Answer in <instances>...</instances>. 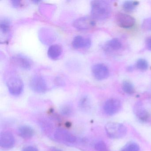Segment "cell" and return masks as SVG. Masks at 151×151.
Instances as JSON below:
<instances>
[{
  "mask_svg": "<svg viewBox=\"0 0 151 151\" xmlns=\"http://www.w3.org/2000/svg\"><path fill=\"white\" fill-rule=\"evenodd\" d=\"M111 11V6L107 1L98 0L91 3V17L95 20H106L110 16Z\"/></svg>",
  "mask_w": 151,
  "mask_h": 151,
  "instance_id": "obj_1",
  "label": "cell"
},
{
  "mask_svg": "<svg viewBox=\"0 0 151 151\" xmlns=\"http://www.w3.org/2000/svg\"><path fill=\"white\" fill-rule=\"evenodd\" d=\"M105 130L107 136L114 139L124 137L127 132V128L125 125L114 122L108 123L105 126Z\"/></svg>",
  "mask_w": 151,
  "mask_h": 151,
  "instance_id": "obj_2",
  "label": "cell"
},
{
  "mask_svg": "<svg viewBox=\"0 0 151 151\" xmlns=\"http://www.w3.org/2000/svg\"><path fill=\"white\" fill-rule=\"evenodd\" d=\"M29 85L30 89L37 93H45L48 90L47 84L45 78L38 75L34 76L31 78Z\"/></svg>",
  "mask_w": 151,
  "mask_h": 151,
  "instance_id": "obj_3",
  "label": "cell"
},
{
  "mask_svg": "<svg viewBox=\"0 0 151 151\" xmlns=\"http://www.w3.org/2000/svg\"><path fill=\"white\" fill-rule=\"evenodd\" d=\"M9 91L11 95L18 96L21 95L24 90V83L22 80L18 77L10 78L7 83Z\"/></svg>",
  "mask_w": 151,
  "mask_h": 151,
  "instance_id": "obj_4",
  "label": "cell"
},
{
  "mask_svg": "<svg viewBox=\"0 0 151 151\" xmlns=\"http://www.w3.org/2000/svg\"><path fill=\"white\" fill-rule=\"evenodd\" d=\"M95 21L92 17H84L75 20L73 25L75 28L79 30H88L95 27Z\"/></svg>",
  "mask_w": 151,
  "mask_h": 151,
  "instance_id": "obj_5",
  "label": "cell"
},
{
  "mask_svg": "<svg viewBox=\"0 0 151 151\" xmlns=\"http://www.w3.org/2000/svg\"><path fill=\"white\" fill-rule=\"evenodd\" d=\"M55 138L62 143L73 144L76 143L77 138L71 132L62 128H59L55 132Z\"/></svg>",
  "mask_w": 151,
  "mask_h": 151,
  "instance_id": "obj_6",
  "label": "cell"
},
{
  "mask_svg": "<svg viewBox=\"0 0 151 151\" xmlns=\"http://www.w3.org/2000/svg\"><path fill=\"white\" fill-rule=\"evenodd\" d=\"M116 22L117 25L122 28L129 29L135 24V19L131 16L124 13H119L115 17Z\"/></svg>",
  "mask_w": 151,
  "mask_h": 151,
  "instance_id": "obj_7",
  "label": "cell"
},
{
  "mask_svg": "<svg viewBox=\"0 0 151 151\" xmlns=\"http://www.w3.org/2000/svg\"><path fill=\"white\" fill-rule=\"evenodd\" d=\"M122 108L121 101L116 99H109L105 102L104 110L105 113L109 116L114 115L118 113Z\"/></svg>",
  "mask_w": 151,
  "mask_h": 151,
  "instance_id": "obj_8",
  "label": "cell"
},
{
  "mask_svg": "<svg viewBox=\"0 0 151 151\" xmlns=\"http://www.w3.org/2000/svg\"><path fill=\"white\" fill-rule=\"evenodd\" d=\"M93 77L98 80H103L108 77L109 70L108 68L103 63H97L92 68Z\"/></svg>",
  "mask_w": 151,
  "mask_h": 151,
  "instance_id": "obj_9",
  "label": "cell"
},
{
  "mask_svg": "<svg viewBox=\"0 0 151 151\" xmlns=\"http://www.w3.org/2000/svg\"><path fill=\"white\" fill-rule=\"evenodd\" d=\"M12 61L14 64L24 70L30 69L32 67L31 60L25 55L21 54L15 55L12 58Z\"/></svg>",
  "mask_w": 151,
  "mask_h": 151,
  "instance_id": "obj_10",
  "label": "cell"
},
{
  "mask_svg": "<svg viewBox=\"0 0 151 151\" xmlns=\"http://www.w3.org/2000/svg\"><path fill=\"white\" fill-rule=\"evenodd\" d=\"M15 139L14 135L9 132H1L0 135V146L4 149H10L14 147Z\"/></svg>",
  "mask_w": 151,
  "mask_h": 151,
  "instance_id": "obj_11",
  "label": "cell"
},
{
  "mask_svg": "<svg viewBox=\"0 0 151 151\" xmlns=\"http://www.w3.org/2000/svg\"><path fill=\"white\" fill-rule=\"evenodd\" d=\"M133 112L140 122H145L149 118V114L141 102H137L133 107Z\"/></svg>",
  "mask_w": 151,
  "mask_h": 151,
  "instance_id": "obj_12",
  "label": "cell"
},
{
  "mask_svg": "<svg viewBox=\"0 0 151 151\" xmlns=\"http://www.w3.org/2000/svg\"><path fill=\"white\" fill-rule=\"evenodd\" d=\"M72 45L75 49H87L91 45V40L89 38H85L81 36H77L73 40Z\"/></svg>",
  "mask_w": 151,
  "mask_h": 151,
  "instance_id": "obj_13",
  "label": "cell"
},
{
  "mask_svg": "<svg viewBox=\"0 0 151 151\" xmlns=\"http://www.w3.org/2000/svg\"><path fill=\"white\" fill-rule=\"evenodd\" d=\"M19 136L24 139H29L32 137L35 134L34 129L29 125H22L18 129Z\"/></svg>",
  "mask_w": 151,
  "mask_h": 151,
  "instance_id": "obj_14",
  "label": "cell"
},
{
  "mask_svg": "<svg viewBox=\"0 0 151 151\" xmlns=\"http://www.w3.org/2000/svg\"><path fill=\"white\" fill-rule=\"evenodd\" d=\"M63 49L60 46L58 45H51L47 51V55L49 58L52 60H56L61 55Z\"/></svg>",
  "mask_w": 151,
  "mask_h": 151,
  "instance_id": "obj_15",
  "label": "cell"
},
{
  "mask_svg": "<svg viewBox=\"0 0 151 151\" xmlns=\"http://www.w3.org/2000/svg\"><path fill=\"white\" fill-rule=\"evenodd\" d=\"M122 47V42L117 38L112 39L106 42L104 45V49L106 51H117Z\"/></svg>",
  "mask_w": 151,
  "mask_h": 151,
  "instance_id": "obj_16",
  "label": "cell"
},
{
  "mask_svg": "<svg viewBox=\"0 0 151 151\" xmlns=\"http://www.w3.org/2000/svg\"><path fill=\"white\" fill-rule=\"evenodd\" d=\"M122 88L123 91L127 94H132L135 92L134 86L132 83L127 80H125L123 82Z\"/></svg>",
  "mask_w": 151,
  "mask_h": 151,
  "instance_id": "obj_17",
  "label": "cell"
},
{
  "mask_svg": "<svg viewBox=\"0 0 151 151\" xmlns=\"http://www.w3.org/2000/svg\"><path fill=\"white\" fill-rule=\"evenodd\" d=\"M78 106L81 110L87 111L90 106V100L87 96H84L81 98L78 103Z\"/></svg>",
  "mask_w": 151,
  "mask_h": 151,
  "instance_id": "obj_18",
  "label": "cell"
},
{
  "mask_svg": "<svg viewBox=\"0 0 151 151\" xmlns=\"http://www.w3.org/2000/svg\"><path fill=\"white\" fill-rule=\"evenodd\" d=\"M11 23L9 19L4 18L0 22V29L4 34L8 33L10 30Z\"/></svg>",
  "mask_w": 151,
  "mask_h": 151,
  "instance_id": "obj_19",
  "label": "cell"
},
{
  "mask_svg": "<svg viewBox=\"0 0 151 151\" xmlns=\"http://www.w3.org/2000/svg\"><path fill=\"white\" fill-rule=\"evenodd\" d=\"M138 3L137 1H126L124 3L123 8L126 12H131L135 9L136 6L138 5Z\"/></svg>",
  "mask_w": 151,
  "mask_h": 151,
  "instance_id": "obj_20",
  "label": "cell"
},
{
  "mask_svg": "<svg viewBox=\"0 0 151 151\" xmlns=\"http://www.w3.org/2000/svg\"><path fill=\"white\" fill-rule=\"evenodd\" d=\"M60 112L63 115L69 116L72 114L73 109L72 107L69 105H64L60 108Z\"/></svg>",
  "mask_w": 151,
  "mask_h": 151,
  "instance_id": "obj_21",
  "label": "cell"
},
{
  "mask_svg": "<svg viewBox=\"0 0 151 151\" xmlns=\"http://www.w3.org/2000/svg\"><path fill=\"white\" fill-rule=\"evenodd\" d=\"M136 67L139 70L145 71L148 68V63L145 59H139L136 62Z\"/></svg>",
  "mask_w": 151,
  "mask_h": 151,
  "instance_id": "obj_22",
  "label": "cell"
},
{
  "mask_svg": "<svg viewBox=\"0 0 151 151\" xmlns=\"http://www.w3.org/2000/svg\"><path fill=\"white\" fill-rule=\"evenodd\" d=\"M139 146L137 143L130 142L123 147L122 151H139Z\"/></svg>",
  "mask_w": 151,
  "mask_h": 151,
  "instance_id": "obj_23",
  "label": "cell"
},
{
  "mask_svg": "<svg viewBox=\"0 0 151 151\" xmlns=\"http://www.w3.org/2000/svg\"><path fill=\"white\" fill-rule=\"evenodd\" d=\"M94 149L95 151H108L106 145L102 141L97 142L94 145Z\"/></svg>",
  "mask_w": 151,
  "mask_h": 151,
  "instance_id": "obj_24",
  "label": "cell"
},
{
  "mask_svg": "<svg viewBox=\"0 0 151 151\" xmlns=\"http://www.w3.org/2000/svg\"><path fill=\"white\" fill-rule=\"evenodd\" d=\"M142 27L145 30L151 31V17L146 18L143 21Z\"/></svg>",
  "mask_w": 151,
  "mask_h": 151,
  "instance_id": "obj_25",
  "label": "cell"
},
{
  "mask_svg": "<svg viewBox=\"0 0 151 151\" xmlns=\"http://www.w3.org/2000/svg\"><path fill=\"white\" fill-rule=\"evenodd\" d=\"M146 47L149 51H151V37H148L146 40Z\"/></svg>",
  "mask_w": 151,
  "mask_h": 151,
  "instance_id": "obj_26",
  "label": "cell"
},
{
  "mask_svg": "<svg viewBox=\"0 0 151 151\" xmlns=\"http://www.w3.org/2000/svg\"><path fill=\"white\" fill-rule=\"evenodd\" d=\"M22 151H39L38 149L35 147L32 146H29L23 148Z\"/></svg>",
  "mask_w": 151,
  "mask_h": 151,
  "instance_id": "obj_27",
  "label": "cell"
},
{
  "mask_svg": "<svg viewBox=\"0 0 151 151\" xmlns=\"http://www.w3.org/2000/svg\"><path fill=\"white\" fill-rule=\"evenodd\" d=\"M12 6L14 8H17L20 6L21 5V1L18 0H14L11 1Z\"/></svg>",
  "mask_w": 151,
  "mask_h": 151,
  "instance_id": "obj_28",
  "label": "cell"
}]
</instances>
